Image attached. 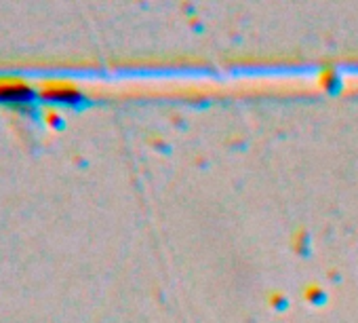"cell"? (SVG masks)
I'll list each match as a JSON object with an SVG mask.
<instances>
[{"label":"cell","instance_id":"cell-1","mask_svg":"<svg viewBox=\"0 0 358 323\" xmlns=\"http://www.w3.org/2000/svg\"><path fill=\"white\" fill-rule=\"evenodd\" d=\"M34 97V89L28 83L15 78H0V102L24 104Z\"/></svg>","mask_w":358,"mask_h":323},{"label":"cell","instance_id":"cell-2","mask_svg":"<svg viewBox=\"0 0 358 323\" xmlns=\"http://www.w3.org/2000/svg\"><path fill=\"white\" fill-rule=\"evenodd\" d=\"M43 97L68 102V99H74L76 97V91L70 85H66V83H49V85L43 87Z\"/></svg>","mask_w":358,"mask_h":323}]
</instances>
